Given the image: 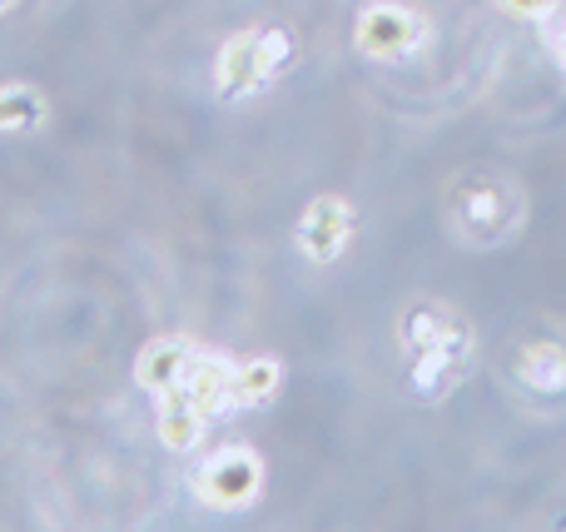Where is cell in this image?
I'll list each match as a JSON object with an SVG mask.
<instances>
[{"instance_id":"8fae6325","label":"cell","mask_w":566,"mask_h":532,"mask_svg":"<svg viewBox=\"0 0 566 532\" xmlns=\"http://www.w3.org/2000/svg\"><path fill=\"white\" fill-rule=\"evenodd\" d=\"M229 374H234V358L205 348L195 358V368H189L185 388H175V394H189L209 418H224V414H234V404H229Z\"/></svg>"},{"instance_id":"7a4b0ae2","label":"cell","mask_w":566,"mask_h":532,"mask_svg":"<svg viewBox=\"0 0 566 532\" xmlns=\"http://www.w3.org/2000/svg\"><path fill=\"white\" fill-rule=\"evenodd\" d=\"M442 215H448V229L462 249H502L517 239L522 219H527V195L512 175L468 169L448 185Z\"/></svg>"},{"instance_id":"5b68a950","label":"cell","mask_w":566,"mask_h":532,"mask_svg":"<svg viewBox=\"0 0 566 532\" xmlns=\"http://www.w3.org/2000/svg\"><path fill=\"white\" fill-rule=\"evenodd\" d=\"M264 483H269L264 453H254L249 444H224L214 453H205V463L189 478V493L209 513H244V508H254L264 498Z\"/></svg>"},{"instance_id":"5bb4252c","label":"cell","mask_w":566,"mask_h":532,"mask_svg":"<svg viewBox=\"0 0 566 532\" xmlns=\"http://www.w3.org/2000/svg\"><path fill=\"white\" fill-rule=\"evenodd\" d=\"M552 6H557V0H497V10H502V15H512V20H527V25H542V20L552 15Z\"/></svg>"},{"instance_id":"277c9868","label":"cell","mask_w":566,"mask_h":532,"mask_svg":"<svg viewBox=\"0 0 566 532\" xmlns=\"http://www.w3.org/2000/svg\"><path fill=\"white\" fill-rule=\"evenodd\" d=\"M432 45V20L408 0H363L353 15V50L373 65H402Z\"/></svg>"},{"instance_id":"3957f363","label":"cell","mask_w":566,"mask_h":532,"mask_svg":"<svg viewBox=\"0 0 566 532\" xmlns=\"http://www.w3.org/2000/svg\"><path fill=\"white\" fill-rule=\"evenodd\" d=\"M293 60V30L289 25H244L234 35H224V45L214 50V95L224 105L254 100L259 90H269L283 75V65Z\"/></svg>"},{"instance_id":"30bf717a","label":"cell","mask_w":566,"mask_h":532,"mask_svg":"<svg viewBox=\"0 0 566 532\" xmlns=\"http://www.w3.org/2000/svg\"><path fill=\"white\" fill-rule=\"evenodd\" d=\"M279 388H283V358L274 354L234 358V374H229V404H234V414L274 404Z\"/></svg>"},{"instance_id":"7c38bea8","label":"cell","mask_w":566,"mask_h":532,"mask_svg":"<svg viewBox=\"0 0 566 532\" xmlns=\"http://www.w3.org/2000/svg\"><path fill=\"white\" fill-rule=\"evenodd\" d=\"M50 119V95L30 80H6L0 85V135H30Z\"/></svg>"},{"instance_id":"4fadbf2b","label":"cell","mask_w":566,"mask_h":532,"mask_svg":"<svg viewBox=\"0 0 566 532\" xmlns=\"http://www.w3.org/2000/svg\"><path fill=\"white\" fill-rule=\"evenodd\" d=\"M542 40H547L552 60H557L562 75H566V0H557V6H552V15L542 20Z\"/></svg>"},{"instance_id":"9a60e30c","label":"cell","mask_w":566,"mask_h":532,"mask_svg":"<svg viewBox=\"0 0 566 532\" xmlns=\"http://www.w3.org/2000/svg\"><path fill=\"white\" fill-rule=\"evenodd\" d=\"M10 6H15V0H0V15H6V10H10Z\"/></svg>"},{"instance_id":"8992f818","label":"cell","mask_w":566,"mask_h":532,"mask_svg":"<svg viewBox=\"0 0 566 532\" xmlns=\"http://www.w3.org/2000/svg\"><path fill=\"white\" fill-rule=\"evenodd\" d=\"M358 239V209L348 195H313L303 205V215L293 219V249H298L303 264L313 269H333Z\"/></svg>"},{"instance_id":"6da1fadb","label":"cell","mask_w":566,"mask_h":532,"mask_svg":"<svg viewBox=\"0 0 566 532\" xmlns=\"http://www.w3.org/2000/svg\"><path fill=\"white\" fill-rule=\"evenodd\" d=\"M398 354L408 364L412 394L438 404L468 378L478 358V334L448 299H412L398 314Z\"/></svg>"},{"instance_id":"52a82bcc","label":"cell","mask_w":566,"mask_h":532,"mask_svg":"<svg viewBox=\"0 0 566 532\" xmlns=\"http://www.w3.org/2000/svg\"><path fill=\"white\" fill-rule=\"evenodd\" d=\"M199 354H205V348L185 334L149 338V344L135 354V388H145L149 398L175 394V388H185V378H189V368H195Z\"/></svg>"},{"instance_id":"9c48e42d","label":"cell","mask_w":566,"mask_h":532,"mask_svg":"<svg viewBox=\"0 0 566 532\" xmlns=\"http://www.w3.org/2000/svg\"><path fill=\"white\" fill-rule=\"evenodd\" d=\"M209 424H214V418H209L189 394H165L159 398L155 434H159V444H165L169 453H195V448L205 444Z\"/></svg>"},{"instance_id":"ba28073f","label":"cell","mask_w":566,"mask_h":532,"mask_svg":"<svg viewBox=\"0 0 566 532\" xmlns=\"http://www.w3.org/2000/svg\"><path fill=\"white\" fill-rule=\"evenodd\" d=\"M512 378L537 398H562L566 394V344L562 338H522L512 354Z\"/></svg>"}]
</instances>
